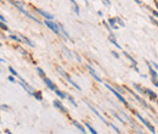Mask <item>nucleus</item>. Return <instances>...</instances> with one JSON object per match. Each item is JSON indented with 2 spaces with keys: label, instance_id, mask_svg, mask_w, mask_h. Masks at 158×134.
<instances>
[{
  "label": "nucleus",
  "instance_id": "21",
  "mask_svg": "<svg viewBox=\"0 0 158 134\" xmlns=\"http://www.w3.org/2000/svg\"><path fill=\"white\" fill-rule=\"evenodd\" d=\"M108 40H110V41H111V44H113V45H114L117 49H122V46L118 44V41H117V39H116V36H114L113 33H111V34H110Z\"/></svg>",
  "mask_w": 158,
  "mask_h": 134
},
{
  "label": "nucleus",
  "instance_id": "5",
  "mask_svg": "<svg viewBox=\"0 0 158 134\" xmlns=\"http://www.w3.org/2000/svg\"><path fill=\"white\" fill-rule=\"evenodd\" d=\"M133 112L135 114V116H136V118H138L139 121H140V122H141V123H142V124H143V126H145V127H146V128H147V129H148L151 133H152V134L157 133V131H156L155 126H153V124H152V123H151L148 119H146L145 117H142V116H141V114H140V112H138V111H134V110H133Z\"/></svg>",
  "mask_w": 158,
  "mask_h": 134
},
{
  "label": "nucleus",
  "instance_id": "24",
  "mask_svg": "<svg viewBox=\"0 0 158 134\" xmlns=\"http://www.w3.org/2000/svg\"><path fill=\"white\" fill-rule=\"evenodd\" d=\"M123 55H124L125 58H127L128 60H129V61H130V62H131V65H138V61H136L135 58H133V56H131L129 53H127V51H123Z\"/></svg>",
  "mask_w": 158,
  "mask_h": 134
},
{
  "label": "nucleus",
  "instance_id": "2",
  "mask_svg": "<svg viewBox=\"0 0 158 134\" xmlns=\"http://www.w3.org/2000/svg\"><path fill=\"white\" fill-rule=\"evenodd\" d=\"M124 88H125V90H127L130 95L133 96V99H135L140 105H142V107H143V109H146V110H151V105H150V104H148V102H147L142 96L140 95L135 89H134V90H131V89H129V88H127V87H124Z\"/></svg>",
  "mask_w": 158,
  "mask_h": 134
},
{
  "label": "nucleus",
  "instance_id": "4",
  "mask_svg": "<svg viewBox=\"0 0 158 134\" xmlns=\"http://www.w3.org/2000/svg\"><path fill=\"white\" fill-rule=\"evenodd\" d=\"M105 87H106V88H107V89H108V90H110V92H111L113 95L116 96V97H117V100H118V101H120V102H122V104H123L125 107H130L129 101H128V100H127V99L123 96V94H120L118 90L116 89V87H112V85H111V84H108V83H105ZM130 109H131V107H130Z\"/></svg>",
  "mask_w": 158,
  "mask_h": 134
},
{
  "label": "nucleus",
  "instance_id": "26",
  "mask_svg": "<svg viewBox=\"0 0 158 134\" xmlns=\"http://www.w3.org/2000/svg\"><path fill=\"white\" fill-rule=\"evenodd\" d=\"M33 97H35L38 101H43V93L40 90H34L33 92Z\"/></svg>",
  "mask_w": 158,
  "mask_h": 134
},
{
  "label": "nucleus",
  "instance_id": "1",
  "mask_svg": "<svg viewBox=\"0 0 158 134\" xmlns=\"http://www.w3.org/2000/svg\"><path fill=\"white\" fill-rule=\"evenodd\" d=\"M5 1H7L10 5H12L14 7H16V10H19L22 15H24L26 17H28L29 19H32V21H34L35 23H38V24H44V22H41L39 19H37L35 16H33L31 12H28L27 10H26V4L23 2V1H20V0H5Z\"/></svg>",
  "mask_w": 158,
  "mask_h": 134
},
{
  "label": "nucleus",
  "instance_id": "40",
  "mask_svg": "<svg viewBox=\"0 0 158 134\" xmlns=\"http://www.w3.org/2000/svg\"><path fill=\"white\" fill-rule=\"evenodd\" d=\"M151 14H152L156 19H158V10L157 9H152V10H151Z\"/></svg>",
  "mask_w": 158,
  "mask_h": 134
},
{
  "label": "nucleus",
  "instance_id": "34",
  "mask_svg": "<svg viewBox=\"0 0 158 134\" xmlns=\"http://www.w3.org/2000/svg\"><path fill=\"white\" fill-rule=\"evenodd\" d=\"M73 12L77 15V16H79L80 15V7H79L78 4H76V5H73Z\"/></svg>",
  "mask_w": 158,
  "mask_h": 134
},
{
  "label": "nucleus",
  "instance_id": "27",
  "mask_svg": "<svg viewBox=\"0 0 158 134\" xmlns=\"http://www.w3.org/2000/svg\"><path fill=\"white\" fill-rule=\"evenodd\" d=\"M102 24H103V27H105V28L108 31V33L111 34V33H112V31H113V28L111 27V24L108 23V21H105V19H103V21H102Z\"/></svg>",
  "mask_w": 158,
  "mask_h": 134
},
{
  "label": "nucleus",
  "instance_id": "17",
  "mask_svg": "<svg viewBox=\"0 0 158 134\" xmlns=\"http://www.w3.org/2000/svg\"><path fill=\"white\" fill-rule=\"evenodd\" d=\"M133 88L138 92L140 95L146 96V88H145V87H142L141 84H139V83H133Z\"/></svg>",
  "mask_w": 158,
  "mask_h": 134
},
{
  "label": "nucleus",
  "instance_id": "38",
  "mask_svg": "<svg viewBox=\"0 0 158 134\" xmlns=\"http://www.w3.org/2000/svg\"><path fill=\"white\" fill-rule=\"evenodd\" d=\"M117 19V24H118L119 27H125V23H124V21L120 19V17H116Z\"/></svg>",
  "mask_w": 158,
  "mask_h": 134
},
{
  "label": "nucleus",
  "instance_id": "36",
  "mask_svg": "<svg viewBox=\"0 0 158 134\" xmlns=\"http://www.w3.org/2000/svg\"><path fill=\"white\" fill-rule=\"evenodd\" d=\"M116 89L118 90L120 94H123V95H124V94L127 93V90H125V88H124V87H120V85H116Z\"/></svg>",
  "mask_w": 158,
  "mask_h": 134
},
{
  "label": "nucleus",
  "instance_id": "41",
  "mask_svg": "<svg viewBox=\"0 0 158 134\" xmlns=\"http://www.w3.org/2000/svg\"><path fill=\"white\" fill-rule=\"evenodd\" d=\"M131 68L136 72V73H139L140 75V70H139V67H138V65H131Z\"/></svg>",
  "mask_w": 158,
  "mask_h": 134
},
{
  "label": "nucleus",
  "instance_id": "50",
  "mask_svg": "<svg viewBox=\"0 0 158 134\" xmlns=\"http://www.w3.org/2000/svg\"><path fill=\"white\" fill-rule=\"evenodd\" d=\"M134 1H135V2H136V4H138L139 6H142V2H141V1H140V0H134Z\"/></svg>",
  "mask_w": 158,
  "mask_h": 134
},
{
  "label": "nucleus",
  "instance_id": "33",
  "mask_svg": "<svg viewBox=\"0 0 158 134\" xmlns=\"http://www.w3.org/2000/svg\"><path fill=\"white\" fill-rule=\"evenodd\" d=\"M148 19H150V21L152 22V24H155V26H157L158 27V19H156V17H155L153 15H148Z\"/></svg>",
  "mask_w": 158,
  "mask_h": 134
},
{
  "label": "nucleus",
  "instance_id": "10",
  "mask_svg": "<svg viewBox=\"0 0 158 134\" xmlns=\"http://www.w3.org/2000/svg\"><path fill=\"white\" fill-rule=\"evenodd\" d=\"M52 106H54L55 109H57L61 114H64V115H66V114L68 112V110L64 107V105H63V102L61 101V99H60V97L55 99V100L52 101Z\"/></svg>",
  "mask_w": 158,
  "mask_h": 134
},
{
  "label": "nucleus",
  "instance_id": "47",
  "mask_svg": "<svg viewBox=\"0 0 158 134\" xmlns=\"http://www.w3.org/2000/svg\"><path fill=\"white\" fill-rule=\"evenodd\" d=\"M152 83H153V85L158 88V79H152Z\"/></svg>",
  "mask_w": 158,
  "mask_h": 134
},
{
  "label": "nucleus",
  "instance_id": "13",
  "mask_svg": "<svg viewBox=\"0 0 158 134\" xmlns=\"http://www.w3.org/2000/svg\"><path fill=\"white\" fill-rule=\"evenodd\" d=\"M72 124L78 129L80 133H83V134H85L86 132H89V131H86L88 128L84 126V124H81L80 122H78V121H76V119H72Z\"/></svg>",
  "mask_w": 158,
  "mask_h": 134
},
{
  "label": "nucleus",
  "instance_id": "56",
  "mask_svg": "<svg viewBox=\"0 0 158 134\" xmlns=\"http://www.w3.org/2000/svg\"><path fill=\"white\" fill-rule=\"evenodd\" d=\"M156 102H157V105H158V100H157V101H156Z\"/></svg>",
  "mask_w": 158,
  "mask_h": 134
},
{
  "label": "nucleus",
  "instance_id": "25",
  "mask_svg": "<svg viewBox=\"0 0 158 134\" xmlns=\"http://www.w3.org/2000/svg\"><path fill=\"white\" fill-rule=\"evenodd\" d=\"M84 126L88 128V131H89L91 134H98V131H96V129H95V128H94L89 122H84Z\"/></svg>",
  "mask_w": 158,
  "mask_h": 134
},
{
  "label": "nucleus",
  "instance_id": "57",
  "mask_svg": "<svg viewBox=\"0 0 158 134\" xmlns=\"http://www.w3.org/2000/svg\"><path fill=\"white\" fill-rule=\"evenodd\" d=\"M157 133H158V131H157Z\"/></svg>",
  "mask_w": 158,
  "mask_h": 134
},
{
  "label": "nucleus",
  "instance_id": "31",
  "mask_svg": "<svg viewBox=\"0 0 158 134\" xmlns=\"http://www.w3.org/2000/svg\"><path fill=\"white\" fill-rule=\"evenodd\" d=\"M35 71H37V73H38L41 78L46 77V75H45V72H44V70H43V68H40V67H35Z\"/></svg>",
  "mask_w": 158,
  "mask_h": 134
},
{
  "label": "nucleus",
  "instance_id": "32",
  "mask_svg": "<svg viewBox=\"0 0 158 134\" xmlns=\"http://www.w3.org/2000/svg\"><path fill=\"white\" fill-rule=\"evenodd\" d=\"M107 21H108V23L111 24V27H112V28H113V27L117 24V19H116V17H110Z\"/></svg>",
  "mask_w": 158,
  "mask_h": 134
},
{
  "label": "nucleus",
  "instance_id": "35",
  "mask_svg": "<svg viewBox=\"0 0 158 134\" xmlns=\"http://www.w3.org/2000/svg\"><path fill=\"white\" fill-rule=\"evenodd\" d=\"M110 127H111V128H112V129H113L116 133H118V134L122 133V131L119 129V128L117 127V126H116V124H113V123H110Z\"/></svg>",
  "mask_w": 158,
  "mask_h": 134
},
{
  "label": "nucleus",
  "instance_id": "8",
  "mask_svg": "<svg viewBox=\"0 0 158 134\" xmlns=\"http://www.w3.org/2000/svg\"><path fill=\"white\" fill-rule=\"evenodd\" d=\"M84 104H85V105H86V106H88V107H89V109H90V110H91V111H93V112H94L95 115L98 116V118H99V119H101V121H102V122H103V123H105L106 126H110V122L105 119V117H103V116L101 115L99 111L96 110V107H94V106H93V105H91V104H90L89 101H86V100H84Z\"/></svg>",
  "mask_w": 158,
  "mask_h": 134
},
{
  "label": "nucleus",
  "instance_id": "53",
  "mask_svg": "<svg viewBox=\"0 0 158 134\" xmlns=\"http://www.w3.org/2000/svg\"><path fill=\"white\" fill-rule=\"evenodd\" d=\"M0 61H1L2 63H5V62H6V60H5V58H0Z\"/></svg>",
  "mask_w": 158,
  "mask_h": 134
},
{
  "label": "nucleus",
  "instance_id": "52",
  "mask_svg": "<svg viewBox=\"0 0 158 134\" xmlns=\"http://www.w3.org/2000/svg\"><path fill=\"white\" fill-rule=\"evenodd\" d=\"M155 6H156V9L158 10V1L157 0H155Z\"/></svg>",
  "mask_w": 158,
  "mask_h": 134
},
{
  "label": "nucleus",
  "instance_id": "18",
  "mask_svg": "<svg viewBox=\"0 0 158 134\" xmlns=\"http://www.w3.org/2000/svg\"><path fill=\"white\" fill-rule=\"evenodd\" d=\"M19 34H20V37L22 38V40H23V44H26L27 46H29V48H32V49H33V48H35L34 43L28 38V37H26V36H24V34H22V33H19Z\"/></svg>",
  "mask_w": 158,
  "mask_h": 134
},
{
  "label": "nucleus",
  "instance_id": "14",
  "mask_svg": "<svg viewBox=\"0 0 158 134\" xmlns=\"http://www.w3.org/2000/svg\"><path fill=\"white\" fill-rule=\"evenodd\" d=\"M61 49H62V51H63V55L66 56L67 58H69V60H74L76 56H74V53L73 51H71L67 46H64V45H61Z\"/></svg>",
  "mask_w": 158,
  "mask_h": 134
},
{
  "label": "nucleus",
  "instance_id": "46",
  "mask_svg": "<svg viewBox=\"0 0 158 134\" xmlns=\"http://www.w3.org/2000/svg\"><path fill=\"white\" fill-rule=\"evenodd\" d=\"M0 21H1V22H5V23H7V21H6V19H5V16H4L2 14L0 15Z\"/></svg>",
  "mask_w": 158,
  "mask_h": 134
},
{
  "label": "nucleus",
  "instance_id": "9",
  "mask_svg": "<svg viewBox=\"0 0 158 134\" xmlns=\"http://www.w3.org/2000/svg\"><path fill=\"white\" fill-rule=\"evenodd\" d=\"M85 68L88 70L89 75H90V76L94 78V80H95V82H98V83H103V82H102V78H101V77H100L99 75L96 73V71L93 68V66H91V65L86 63V65H85Z\"/></svg>",
  "mask_w": 158,
  "mask_h": 134
},
{
  "label": "nucleus",
  "instance_id": "11",
  "mask_svg": "<svg viewBox=\"0 0 158 134\" xmlns=\"http://www.w3.org/2000/svg\"><path fill=\"white\" fill-rule=\"evenodd\" d=\"M43 82H44V84H45V87L49 89V90H51V92H55L56 89H57V85L55 84V82H52L49 77H44L43 78Z\"/></svg>",
  "mask_w": 158,
  "mask_h": 134
},
{
  "label": "nucleus",
  "instance_id": "3",
  "mask_svg": "<svg viewBox=\"0 0 158 134\" xmlns=\"http://www.w3.org/2000/svg\"><path fill=\"white\" fill-rule=\"evenodd\" d=\"M56 71H57V73H59L60 76L62 77V78H63L66 82H68V84H71L73 88H76V89H77V90H79V92L81 90L80 85H79V84H77V83H76V82L72 79V77L69 76V75H68V73H67V72H66V71H64V70H63L61 66H56Z\"/></svg>",
  "mask_w": 158,
  "mask_h": 134
},
{
  "label": "nucleus",
  "instance_id": "43",
  "mask_svg": "<svg viewBox=\"0 0 158 134\" xmlns=\"http://www.w3.org/2000/svg\"><path fill=\"white\" fill-rule=\"evenodd\" d=\"M7 38H9V37L5 34V31H2V32H1V39H2V40H7Z\"/></svg>",
  "mask_w": 158,
  "mask_h": 134
},
{
  "label": "nucleus",
  "instance_id": "22",
  "mask_svg": "<svg viewBox=\"0 0 158 134\" xmlns=\"http://www.w3.org/2000/svg\"><path fill=\"white\" fill-rule=\"evenodd\" d=\"M14 48H15V50L20 51V54L22 55V56H24V58H28V56H29V53H28L27 50H24V49H23L21 45H15Z\"/></svg>",
  "mask_w": 158,
  "mask_h": 134
},
{
  "label": "nucleus",
  "instance_id": "6",
  "mask_svg": "<svg viewBox=\"0 0 158 134\" xmlns=\"http://www.w3.org/2000/svg\"><path fill=\"white\" fill-rule=\"evenodd\" d=\"M44 24L48 27V28H50L56 36H59L61 37L62 36V33H61V28H60V24L59 22H55L54 19H44Z\"/></svg>",
  "mask_w": 158,
  "mask_h": 134
},
{
  "label": "nucleus",
  "instance_id": "39",
  "mask_svg": "<svg viewBox=\"0 0 158 134\" xmlns=\"http://www.w3.org/2000/svg\"><path fill=\"white\" fill-rule=\"evenodd\" d=\"M1 110L6 112V111H9V110H10V106H9V105H6V104H1Z\"/></svg>",
  "mask_w": 158,
  "mask_h": 134
},
{
  "label": "nucleus",
  "instance_id": "49",
  "mask_svg": "<svg viewBox=\"0 0 158 134\" xmlns=\"http://www.w3.org/2000/svg\"><path fill=\"white\" fill-rule=\"evenodd\" d=\"M98 15H99L100 17H103V12H102L101 10H99V11H98Z\"/></svg>",
  "mask_w": 158,
  "mask_h": 134
},
{
  "label": "nucleus",
  "instance_id": "48",
  "mask_svg": "<svg viewBox=\"0 0 158 134\" xmlns=\"http://www.w3.org/2000/svg\"><path fill=\"white\" fill-rule=\"evenodd\" d=\"M151 63H152V66H153V67H155L156 70H158V63H157V62H156V61H152Z\"/></svg>",
  "mask_w": 158,
  "mask_h": 134
},
{
  "label": "nucleus",
  "instance_id": "20",
  "mask_svg": "<svg viewBox=\"0 0 158 134\" xmlns=\"http://www.w3.org/2000/svg\"><path fill=\"white\" fill-rule=\"evenodd\" d=\"M9 39L12 40V41H15V43H17V44H23V40H22V38L20 37V34H14V33L10 32Z\"/></svg>",
  "mask_w": 158,
  "mask_h": 134
},
{
  "label": "nucleus",
  "instance_id": "19",
  "mask_svg": "<svg viewBox=\"0 0 158 134\" xmlns=\"http://www.w3.org/2000/svg\"><path fill=\"white\" fill-rule=\"evenodd\" d=\"M59 24H60V28H61V33H62L63 39H64V40H71V41H72V37L69 36V33L67 32V29L63 27V24H62V23H60V22H59Z\"/></svg>",
  "mask_w": 158,
  "mask_h": 134
},
{
  "label": "nucleus",
  "instance_id": "55",
  "mask_svg": "<svg viewBox=\"0 0 158 134\" xmlns=\"http://www.w3.org/2000/svg\"><path fill=\"white\" fill-rule=\"evenodd\" d=\"M140 76L142 77V78H147V76H146V75H141V73H140Z\"/></svg>",
  "mask_w": 158,
  "mask_h": 134
},
{
  "label": "nucleus",
  "instance_id": "54",
  "mask_svg": "<svg viewBox=\"0 0 158 134\" xmlns=\"http://www.w3.org/2000/svg\"><path fill=\"white\" fill-rule=\"evenodd\" d=\"M85 5H86V6H88V7H89V6H90V5H89V2H88V0H85Z\"/></svg>",
  "mask_w": 158,
  "mask_h": 134
},
{
  "label": "nucleus",
  "instance_id": "51",
  "mask_svg": "<svg viewBox=\"0 0 158 134\" xmlns=\"http://www.w3.org/2000/svg\"><path fill=\"white\" fill-rule=\"evenodd\" d=\"M4 133H5V134H11L12 132H11L10 129H5V131H4Z\"/></svg>",
  "mask_w": 158,
  "mask_h": 134
},
{
  "label": "nucleus",
  "instance_id": "28",
  "mask_svg": "<svg viewBox=\"0 0 158 134\" xmlns=\"http://www.w3.org/2000/svg\"><path fill=\"white\" fill-rule=\"evenodd\" d=\"M67 100H68V101H69V102H71V104H72L74 107H78V104H77L76 99H74L72 95H69V94H68V96H67Z\"/></svg>",
  "mask_w": 158,
  "mask_h": 134
},
{
  "label": "nucleus",
  "instance_id": "30",
  "mask_svg": "<svg viewBox=\"0 0 158 134\" xmlns=\"http://www.w3.org/2000/svg\"><path fill=\"white\" fill-rule=\"evenodd\" d=\"M0 28H1V31H5V32H9V33L11 32V31L9 29V27H7V24H6L5 22H1V21H0Z\"/></svg>",
  "mask_w": 158,
  "mask_h": 134
},
{
  "label": "nucleus",
  "instance_id": "16",
  "mask_svg": "<svg viewBox=\"0 0 158 134\" xmlns=\"http://www.w3.org/2000/svg\"><path fill=\"white\" fill-rule=\"evenodd\" d=\"M110 114H111V115L113 116V118H116L117 121H119V122H120V123H122L123 126H125V124H127V122H125L124 117H122V115H120V112L118 114V112H116L114 110H111V111H110Z\"/></svg>",
  "mask_w": 158,
  "mask_h": 134
},
{
  "label": "nucleus",
  "instance_id": "44",
  "mask_svg": "<svg viewBox=\"0 0 158 134\" xmlns=\"http://www.w3.org/2000/svg\"><path fill=\"white\" fill-rule=\"evenodd\" d=\"M111 54H112V55H113V56H114L116 58H120V56H119V54L117 53V51H116V50H113V51H112Z\"/></svg>",
  "mask_w": 158,
  "mask_h": 134
},
{
  "label": "nucleus",
  "instance_id": "15",
  "mask_svg": "<svg viewBox=\"0 0 158 134\" xmlns=\"http://www.w3.org/2000/svg\"><path fill=\"white\" fill-rule=\"evenodd\" d=\"M146 96L151 100V101H157L158 100V95L156 92H153L152 89H150V88H146Z\"/></svg>",
  "mask_w": 158,
  "mask_h": 134
},
{
  "label": "nucleus",
  "instance_id": "42",
  "mask_svg": "<svg viewBox=\"0 0 158 134\" xmlns=\"http://www.w3.org/2000/svg\"><path fill=\"white\" fill-rule=\"evenodd\" d=\"M73 53H74V56H76V60H77L78 62H81L83 60H81V58L79 56V54H78V53H76V51H73Z\"/></svg>",
  "mask_w": 158,
  "mask_h": 134
},
{
  "label": "nucleus",
  "instance_id": "37",
  "mask_svg": "<svg viewBox=\"0 0 158 134\" xmlns=\"http://www.w3.org/2000/svg\"><path fill=\"white\" fill-rule=\"evenodd\" d=\"M16 78H17V77H15V76H12V75H10V76H7V80L15 84V83H19V82H16Z\"/></svg>",
  "mask_w": 158,
  "mask_h": 134
},
{
  "label": "nucleus",
  "instance_id": "45",
  "mask_svg": "<svg viewBox=\"0 0 158 134\" xmlns=\"http://www.w3.org/2000/svg\"><path fill=\"white\" fill-rule=\"evenodd\" d=\"M102 2H103L106 6H110V5H111V0H102Z\"/></svg>",
  "mask_w": 158,
  "mask_h": 134
},
{
  "label": "nucleus",
  "instance_id": "7",
  "mask_svg": "<svg viewBox=\"0 0 158 134\" xmlns=\"http://www.w3.org/2000/svg\"><path fill=\"white\" fill-rule=\"evenodd\" d=\"M32 9L34 10V12H35V14H38V15L41 16L44 19H55V16H54L52 14H50V12H48V11L43 10V9L35 7V6H33V5H32Z\"/></svg>",
  "mask_w": 158,
  "mask_h": 134
},
{
  "label": "nucleus",
  "instance_id": "23",
  "mask_svg": "<svg viewBox=\"0 0 158 134\" xmlns=\"http://www.w3.org/2000/svg\"><path fill=\"white\" fill-rule=\"evenodd\" d=\"M55 94L57 95V97H60L61 100H66L67 99V96H68V94H66L64 92H62V90H60L59 88L55 90Z\"/></svg>",
  "mask_w": 158,
  "mask_h": 134
},
{
  "label": "nucleus",
  "instance_id": "29",
  "mask_svg": "<svg viewBox=\"0 0 158 134\" xmlns=\"http://www.w3.org/2000/svg\"><path fill=\"white\" fill-rule=\"evenodd\" d=\"M7 70H9V72H10V73H11V75H12V76L17 77V78H19V77H20V75H19V73H17V71H16V70H15V68H14V67H12V66H9V67H7Z\"/></svg>",
  "mask_w": 158,
  "mask_h": 134
},
{
  "label": "nucleus",
  "instance_id": "12",
  "mask_svg": "<svg viewBox=\"0 0 158 134\" xmlns=\"http://www.w3.org/2000/svg\"><path fill=\"white\" fill-rule=\"evenodd\" d=\"M146 62V66H147V68H148V72H150V76H151V79H158V72L157 70L152 66V63L150 62V61H145Z\"/></svg>",
  "mask_w": 158,
  "mask_h": 134
}]
</instances>
